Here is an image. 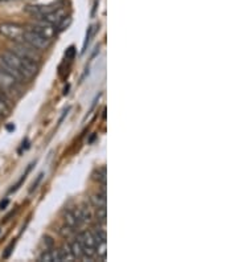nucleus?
Listing matches in <instances>:
<instances>
[{
  "instance_id": "nucleus-1",
  "label": "nucleus",
  "mask_w": 238,
  "mask_h": 262,
  "mask_svg": "<svg viewBox=\"0 0 238 262\" xmlns=\"http://www.w3.org/2000/svg\"><path fill=\"white\" fill-rule=\"evenodd\" d=\"M0 66L4 70H7L10 74H12L20 84L33 80L39 73L37 62L15 55L14 52H11L10 49L4 51L0 55Z\"/></svg>"
},
{
  "instance_id": "nucleus-2",
  "label": "nucleus",
  "mask_w": 238,
  "mask_h": 262,
  "mask_svg": "<svg viewBox=\"0 0 238 262\" xmlns=\"http://www.w3.org/2000/svg\"><path fill=\"white\" fill-rule=\"evenodd\" d=\"M23 43L29 44L31 47H33L35 49H37L39 52L48 51L52 45V40L47 39V37L41 36L40 33L35 32L33 29L26 27V32H24V36H23Z\"/></svg>"
},
{
  "instance_id": "nucleus-3",
  "label": "nucleus",
  "mask_w": 238,
  "mask_h": 262,
  "mask_svg": "<svg viewBox=\"0 0 238 262\" xmlns=\"http://www.w3.org/2000/svg\"><path fill=\"white\" fill-rule=\"evenodd\" d=\"M20 82L15 78L12 74L4 70L0 66V90L3 91L4 95H15L20 93Z\"/></svg>"
},
{
  "instance_id": "nucleus-4",
  "label": "nucleus",
  "mask_w": 238,
  "mask_h": 262,
  "mask_svg": "<svg viewBox=\"0 0 238 262\" xmlns=\"http://www.w3.org/2000/svg\"><path fill=\"white\" fill-rule=\"evenodd\" d=\"M26 32V27L18 23H2L0 24V35L14 43H20Z\"/></svg>"
},
{
  "instance_id": "nucleus-5",
  "label": "nucleus",
  "mask_w": 238,
  "mask_h": 262,
  "mask_svg": "<svg viewBox=\"0 0 238 262\" xmlns=\"http://www.w3.org/2000/svg\"><path fill=\"white\" fill-rule=\"evenodd\" d=\"M10 51L14 52L15 55L20 56V57L28 58V60H32V61L37 62V64H39L40 60H41V53L33 47H31L29 44L23 43V41H20V43H14V45L10 48Z\"/></svg>"
},
{
  "instance_id": "nucleus-6",
  "label": "nucleus",
  "mask_w": 238,
  "mask_h": 262,
  "mask_svg": "<svg viewBox=\"0 0 238 262\" xmlns=\"http://www.w3.org/2000/svg\"><path fill=\"white\" fill-rule=\"evenodd\" d=\"M82 245L83 250V258H93L94 255L97 254L95 253V238H94L91 230H85V232L79 233L78 237H77Z\"/></svg>"
},
{
  "instance_id": "nucleus-7",
  "label": "nucleus",
  "mask_w": 238,
  "mask_h": 262,
  "mask_svg": "<svg viewBox=\"0 0 238 262\" xmlns=\"http://www.w3.org/2000/svg\"><path fill=\"white\" fill-rule=\"evenodd\" d=\"M28 28L33 29L35 32L40 33L41 36L47 37L49 40H53L54 36H57V32H56V27H53L52 24L47 23L43 19H36V22L28 26Z\"/></svg>"
},
{
  "instance_id": "nucleus-8",
  "label": "nucleus",
  "mask_w": 238,
  "mask_h": 262,
  "mask_svg": "<svg viewBox=\"0 0 238 262\" xmlns=\"http://www.w3.org/2000/svg\"><path fill=\"white\" fill-rule=\"evenodd\" d=\"M60 4L58 3H52V4H37V6H28L26 11L29 15H32L33 18L36 19H43L45 15H48L49 12H52L54 8H57Z\"/></svg>"
},
{
  "instance_id": "nucleus-9",
  "label": "nucleus",
  "mask_w": 238,
  "mask_h": 262,
  "mask_svg": "<svg viewBox=\"0 0 238 262\" xmlns=\"http://www.w3.org/2000/svg\"><path fill=\"white\" fill-rule=\"evenodd\" d=\"M65 16H66L65 8L62 7V6H58L57 8H54L53 11L49 12L48 15H45V16L43 18V20H45L47 23H49V24H52L53 27H56L58 23L61 22L62 19L65 18Z\"/></svg>"
},
{
  "instance_id": "nucleus-10",
  "label": "nucleus",
  "mask_w": 238,
  "mask_h": 262,
  "mask_svg": "<svg viewBox=\"0 0 238 262\" xmlns=\"http://www.w3.org/2000/svg\"><path fill=\"white\" fill-rule=\"evenodd\" d=\"M57 255H58V262L72 261V259H74V257H73L72 250H70V246H69V244L62 245V246L57 250Z\"/></svg>"
},
{
  "instance_id": "nucleus-11",
  "label": "nucleus",
  "mask_w": 238,
  "mask_h": 262,
  "mask_svg": "<svg viewBox=\"0 0 238 262\" xmlns=\"http://www.w3.org/2000/svg\"><path fill=\"white\" fill-rule=\"evenodd\" d=\"M90 204L93 205L94 208H101V207H106L107 204V200H106V193L105 191L102 193H95L93 196L90 197Z\"/></svg>"
},
{
  "instance_id": "nucleus-12",
  "label": "nucleus",
  "mask_w": 238,
  "mask_h": 262,
  "mask_svg": "<svg viewBox=\"0 0 238 262\" xmlns=\"http://www.w3.org/2000/svg\"><path fill=\"white\" fill-rule=\"evenodd\" d=\"M39 261L40 262H58L57 250H54V249H47V250L41 253V255L39 257Z\"/></svg>"
},
{
  "instance_id": "nucleus-13",
  "label": "nucleus",
  "mask_w": 238,
  "mask_h": 262,
  "mask_svg": "<svg viewBox=\"0 0 238 262\" xmlns=\"http://www.w3.org/2000/svg\"><path fill=\"white\" fill-rule=\"evenodd\" d=\"M70 246V250H72V254L74 257V259H81L83 258V250H82V245L79 242L78 238L73 241L72 244H69Z\"/></svg>"
},
{
  "instance_id": "nucleus-14",
  "label": "nucleus",
  "mask_w": 238,
  "mask_h": 262,
  "mask_svg": "<svg viewBox=\"0 0 238 262\" xmlns=\"http://www.w3.org/2000/svg\"><path fill=\"white\" fill-rule=\"evenodd\" d=\"M64 220H65V225L70 226V228H73V229L78 228V224H77V220L76 217H74L73 211H66L65 215H64Z\"/></svg>"
},
{
  "instance_id": "nucleus-15",
  "label": "nucleus",
  "mask_w": 238,
  "mask_h": 262,
  "mask_svg": "<svg viewBox=\"0 0 238 262\" xmlns=\"http://www.w3.org/2000/svg\"><path fill=\"white\" fill-rule=\"evenodd\" d=\"M70 24H72V18H70V16H65V18L62 19L61 22L58 23L57 26H56V32H57V35L58 33L64 32V31H65V29L68 28Z\"/></svg>"
},
{
  "instance_id": "nucleus-16",
  "label": "nucleus",
  "mask_w": 238,
  "mask_h": 262,
  "mask_svg": "<svg viewBox=\"0 0 238 262\" xmlns=\"http://www.w3.org/2000/svg\"><path fill=\"white\" fill-rule=\"evenodd\" d=\"M95 217H97L98 222L106 224V218H107V209H106V207L95 208Z\"/></svg>"
},
{
  "instance_id": "nucleus-17",
  "label": "nucleus",
  "mask_w": 238,
  "mask_h": 262,
  "mask_svg": "<svg viewBox=\"0 0 238 262\" xmlns=\"http://www.w3.org/2000/svg\"><path fill=\"white\" fill-rule=\"evenodd\" d=\"M94 179L97 180L98 183H101L102 187H106V167H101L95 172V176Z\"/></svg>"
},
{
  "instance_id": "nucleus-18",
  "label": "nucleus",
  "mask_w": 238,
  "mask_h": 262,
  "mask_svg": "<svg viewBox=\"0 0 238 262\" xmlns=\"http://www.w3.org/2000/svg\"><path fill=\"white\" fill-rule=\"evenodd\" d=\"M93 36V27H90V28L87 29L86 32V39H85V43H83V48H82V53H85V51H86L87 45H89V43H90V37Z\"/></svg>"
},
{
  "instance_id": "nucleus-19",
  "label": "nucleus",
  "mask_w": 238,
  "mask_h": 262,
  "mask_svg": "<svg viewBox=\"0 0 238 262\" xmlns=\"http://www.w3.org/2000/svg\"><path fill=\"white\" fill-rule=\"evenodd\" d=\"M73 228H70V226L65 225V226H62L61 229H60V233H61V236L62 237H65V238H68V237L72 236V233H73Z\"/></svg>"
},
{
  "instance_id": "nucleus-20",
  "label": "nucleus",
  "mask_w": 238,
  "mask_h": 262,
  "mask_svg": "<svg viewBox=\"0 0 238 262\" xmlns=\"http://www.w3.org/2000/svg\"><path fill=\"white\" fill-rule=\"evenodd\" d=\"M74 55H76V48H74V47L69 48L68 51H66V53H65V56H66V58H68V60H73Z\"/></svg>"
},
{
  "instance_id": "nucleus-21",
  "label": "nucleus",
  "mask_w": 238,
  "mask_h": 262,
  "mask_svg": "<svg viewBox=\"0 0 238 262\" xmlns=\"http://www.w3.org/2000/svg\"><path fill=\"white\" fill-rule=\"evenodd\" d=\"M41 179H43V174H40L39 176H37V180L35 183H33L32 187H31V192H33V191H35V189L37 188V186H39V183H40V180H41Z\"/></svg>"
},
{
  "instance_id": "nucleus-22",
  "label": "nucleus",
  "mask_w": 238,
  "mask_h": 262,
  "mask_svg": "<svg viewBox=\"0 0 238 262\" xmlns=\"http://www.w3.org/2000/svg\"><path fill=\"white\" fill-rule=\"evenodd\" d=\"M14 246H15V241L12 242L11 245H10V246L7 247V251H6V253H4V255H3L4 258H8V257H10V254H11V251H12V247H14Z\"/></svg>"
},
{
  "instance_id": "nucleus-23",
  "label": "nucleus",
  "mask_w": 238,
  "mask_h": 262,
  "mask_svg": "<svg viewBox=\"0 0 238 262\" xmlns=\"http://www.w3.org/2000/svg\"><path fill=\"white\" fill-rule=\"evenodd\" d=\"M8 203H10V200H8V199H6L4 201H2V203H0V209H6V207L8 205Z\"/></svg>"
},
{
  "instance_id": "nucleus-24",
  "label": "nucleus",
  "mask_w": 238,
  "mask_h": 262,
  "mask_svg": "<svg viewBox=\"0 0 238 262\" xmlns=\"http://www.w3.org/2000/svg\"><path fill=\"white\" fill-rule=\"evenodd\" d=\"M7 128H8V131H12V130H15V126H14V124H10Z\"/></svg>"
},
{
  "instance_id": "nucleus-25",
  "label": "nucleus",
  "mask_w": 238,
  "mask_h": 262,
  "mask_svg": "<svg viewBox=\"0 0 238 262\" xmlns=\"http://www.w3.org/2000/svg\"><path fill=\"white\" fill-rule=\"evenodd\" d=\"M0 2H10V0H0Z\"/></svg>"
}]
</instances>
